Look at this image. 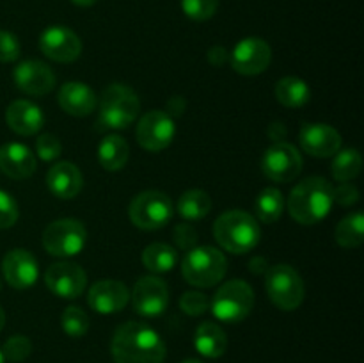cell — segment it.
Wrapping results in <instances>:
<instances>
[{
	"label": "cell",
	"instance_id": "cell-1",
	"mask_svg": "<svg viewBox=\"0 0 364 363\" xmlns=\"http://www.w3.org/2000/svg\"><path fill=\"white\" fill-rule=\"evenodd\" d=\"M110 351L116 363H162L167 352L162 337L153 327L134 320L117 327Z\"/></svg>",
	"mask_w": 364,
	"mask_h": 363
},
{
	"label": "cell",
	"instance_id": "cell-2",
	"mask_svg": "<svg viewBox=\"0 0 364 363\" xmlns=\"http://www.w3.org/2000/svg\"><path fill=\"white\" fill-rule=\"evenodd\" d=\"M333 185L322 177H309L299 182L288 198V212L304 226H313L329 216L333 209Z\"/></svg>",
	"mask_w": 364,
	"mask_h": 363
},
{
	"label": "cell",
	"instance_id": "cell-3",
	"mask_svg": "<svg viewBox=\"0 0 364 363\" xmlns=\"http://www.w3.org/2000/svg\"><path fill=\"white\" fill-rule=\"evenodd\" d=\"M213 237L219 246L235 255H245L259 244L262 228L255 216L244 210H228L217 217Z\"/></svg>",
	"mask_w": 364,
	"mask_h": 363
},
{
	"label": "cell",
	"instance_id": "cell-4",
	"mask_svg": "<svg viewBox=\"0 0 364 363\" xmlns=\"http://www.w3.org/2000/svg\"><path fill=\"white\" fill-rule=\"evenodd\" d=\"M228 260L220 249L213 246H198L188 249L181 260V274L187 283L199 288L215 287L226 276Z\"/></svg>",
	"mask_w": 364,
	"mask_h": 363
},
{
	"label": "cell",
	"instance_id": "cell-5",
	"mask_svg": "<svg viewBox=\"0 0 364 363\" xmlns=\"http://www.w3.org/2000/svg\"><path fill=\"white\" fill-rule=\"evenodd\" d=\"M141 102L137 93L124 84H110L103 89L100 100V125L121 130L137 120Z\"/></svg>",
	"mask_w": 364,
	"mask_h": 363
},
{
	"label": "cell",
	"instance_id": "cell-6",
	"mask_svg": "<svg viewBox=\"0 0 364 363\" xmlns=\"http://www.w3.org/2000/svg\"><path fill=\"white\" fill-rule=\"evenodd\" d=\"M265 288L270 301L284 312H294L304 301V281L301 274L288 263H277L267 269Z\"/></svg>",
	"mask_w": 364,
	"mask_h": 363
},
{
	"label": "cell",
	"instance_id": "cell-7",
	"mask_svg": "<svg viewBox=\"0 0 364 363\" xmlns=\"http://www.w3.org/2000/svg\"><path fill=\"white\" fill-rule=\"evenodd\" d=\"M255 305V292L244 280L226 281L212 299V312L219 320L237 324L251 313Z\"/></svg>",
	"mask_w": 364,
	"mask_h": 363
},
{
	"label": "cell",
	"instance_id": "cell-8",
	"mask_svg": "<svg viewBox=\"0 0 364 363\" xmlns=\"http://www.w3.org/2000/svg\"><path fill=\"white\" fill-rule=\"evenodd\" d=\"M174 206L162 191H144L135 196L128 209L130 221L141 230H160L173 219Z\"/></svg>",
	"mask_w": 364,
	"mask_h": 363
},
{
	"label": "cell",
	"instance_id": "cell-9",
	"mask_svg": "<svg viewBox=\"0 0 364 363\" xmlns=\"http://www.w3.org/2000/svg\"><path fill=\"white\" fill-rule=\"evenodd\" d=\"M87 230L84 223L73 217H64L50 223L43 231V246L53 256H75L84 249Z\"/></svg>",
	"mask_w": 364,
	"mask_h": 363
},
{
	"label": "cell",
	"instance_id": "cell-10",
	"mask_svg": "<svg viewBox=\"0 0 364 363\" xmlns=\"http://www.w3.org/2000/svg\"><path fill=\"white\" fill-rule=\"evenodd\" d=\"M302 155L290 142H274L263 153L262 171L267 178L279 184L294 182L302 171Z\"/></svg>",
	"mask_w": 364,
	"mask_h": 363
},
{
	"label": "cell",
	"instance_id": "cell-11",
	"mask_svg": "<svg viewBox=\"0 0 364 363\" xmlns=\"http://www.w3.org/2000/svg\"><path fill=\"white\" fill-rule=\"evenodd\" d=\"M137 142L148 152H162L173 142L176 135L174 120L166 110H149L139 120Z\"/></svg>",
	"mask_w": 364,
	"mask_h": 363
},
{
	"label": "cell",
	"instance_id": "cell-12",
	"mask_svg": "<svg viewBox=\"0 0 364 363\" xmlns=\"http://www.w3.org/2000/svg\"><path fill=\"white\" fill-rule=\"evenodd\" d=\"M272 60L270 45L262 38H244L230 53V64L237 73L255 77L263 73Z\"/></svg>",
	"mask_w": 364,
	"mask_h": 363
},
{
	"label": "cell",
	"instance_id": "cell-13",
	"mask_svg": "<svg viewBox=\"0 0 364 363\" xmlns=\"http://www.w3.org/2000/svg\"><path fill=\"white\" fill-rule=\"evenodd\" d=\"M45 283L57 298L77 299L87 287V274L78 263L57 262L46 269Z\"/></svg>",
	"mask_w": 364,
	"mask_h": 363
},
{
	"label": "cell",
	"instance_id": "cell-14",
	"mask_svg": "<svg viewBox=\"0 0 364 363\" xmlns=\"http://www.w3.org/2000/svg\"><path fill=\"white\" fill-rule=\"evenodd\" d=\"M130 299L139 315L159 317L169 305V288L159 276H144L135 283Z\"/></svg>",
	"mask_w": 364,
	"mask_h": 363
},
{
	"label": "cell",
	"instance_id": "cell-15",
	"mask_svg": "<svg viewBox=\"0 0 364 363\" xmlns=\"http://www.w3.org/2000/svg\"><path fill=\"white\" fill-rule=\"evenodd\" d=\"M39 48L55 63H73L82 53V41L71 28L52 25L39 36Z\"/></svg>",
	"mask_w": 364,
	"mask_h": 363
},
{
	"label": "cell",
	"instance_id": "cell-16",
	"mask_svg": "<svg viewBox=\"0 0 364 363\" xmlns=\"http://www.w3.org/2000/svg\"><path fill=\"white\" fill-rule=\"evenodd\" d=\"M13 80L20 91L31 96H45L55 88V73L52 68L36 59L18 64L13 71Z\"/></svg>",
	"mask_w": 364,
	"mask_h": 363
},
{
	"label": "cell",
	"instance_id": "cell-17",
	"mask_svg": "<svg viewBox=\"0 0 364 363\" xmlns=\"http://www.w3.org/2000/svg\"><path fill=\"white\" fill-rule=\"evenodd\" d=\"M4 280L13 288L23 290L32 287L39 276V263L28 249H11L2 260Z\"/></svg>",
	"mask_w": 364,
	"mask_h": 363
},
{
	"label": "cell",
	"instance_id": "cell-18",
	"mask_svg": "<svg viewBox=\"0 0 364 363\" xmlns=\"http://www.w3.org/2000/svg\"><path fill=\"white\" fill-rule=\"evenodd\" d=\"M302 149L311 157L327 159L341 149V135L327 123H306L299 134Z\"/></svg>",
	"mask_w": 364,
	"mask_h": 363
},
{
	"label": "cell",
	"instance_id": "cell-19",
	"mask_svg": "<svg viewBox=\"0 0 364 363\" xmlns=\"http://www.w3.org/2000/svg\"><path fill=\"white\" fill-rule=\"evenodd\" d=\"M128 301H130V292L127 285L117 280H100L89 288V306L102 315L121 312Z\"/></svg>",
	"mask_w": 364,
	"mask_h": 363
},
{
	"label": "cell",
	"instance_id": "cell-20",
	"mask_svg": "<svg viewBox=\"0 0 364 363\" xmlns=\"http://www.w3.org/2000/svg\"><path fill=\"white\" fill-rule=\"evenodd\" d=\"M0 171L13 180L31 178L36 171V155L21 142L0 146Z\"/></svg>",
	"mask_w": 364,
	"mask_h": 363
},
{
	"label": "cell",
	"instance_id": "cell-21",
	"mask_svg": "<svg viewBox=\"0 0 364 363\" xmlns=\"http://www.w3.org/2000/svg\"><path fill=\"white\" fill-rule=\"evenodd\" d=\"M48 191L59 199H73L84 187V177L73 162H57L46 173Z\"/></svg>",
	"mask_w": 364,
	"mask_h": 363
},
{
	"label": "cell",
	"instance_id": "cell-22",
	"mask_svg": "<svg viewBox=\"0 0 364 363\" xmlns=\"http://www.w3.org/2000/svg\"><path fill=\"white\" fill-rule=\"evenodd\" d=\"M6 123L18 135H34L45 125V114L28 100H16L6 109Z\"/></svg>",
	"mask_w": 364,
	"mask_h": 363
},
{
	"label": "cell",
	"instance_id": "cell-23",
	"mask_svg": "<svg viewBox=\"0 0 364 363\" xmlns=\"http://www.w3.org/2000/svg\"><path fill=\"white\" fill-rule=\"evenodd\" d=\"M57 100H59L60 109L75 117H85L92 114V110L96 109V103H98L95 91L87 84L77 80L66 82L59 89Z\"/></svg>",
	"mask_w": 364,
	"mask_h": 363
},
{
	"label": "cell",
	"instance_id": "cell-24",
	"mask_svg": "<svg viewBox=\"0 0 364 363\" xmlns=\"http://www.w3.org/2000/svg\"><path fill=\"white\" fill-rule=\"evenodd\" d=\"M194 345L205 358H220L228 349V337L223 327L215 322H201L196 330Z\"/></svg>",
	"mask_w": 364,
	"mask_h": 363
},
{
	"label": "cell",
	"instance_id": "cell-25",
	"mask_svg": "<svg viewBox=\"0 0 364 363\" xmlns=\"http://www.w3.org/2000/svg\"><path fill=\"white\" fill-rule=\"evenodd\" d=\"M130 148L121 135H107L98 146V160L107 171H119L127 166Z\"/></svg>",
	"mask_w": 364,
	"mask_h": 363
},
{
	"label": "cell",
	"instance_id": "cell-26",
	"mask_svg": "<svg viewBox=\"0 0 364 363\" xmlns=\"http://www.w3.org/2000/svg\"><path fill=\"white\" fill-rule=\"evenodd\" d=\"M276 98L281 105L290 107V109H299L309 102L311 89L302 78L299 77H284L276 84Z\"/></svg>",
	"mask_w": 364,
	"mask_h": 363
},
{
	"label": "cell",
	"instance_id": "cell-27",
	"mask_svg": "<svg viewBox=\"0 0 364 363\" xmlns=\"http://www.w3.org/2000/svg\"><path fill=\"white\" fill-rule=\"evenodd\" d=\"M142 263L151 273H169L176 267L178 253L166 242H153L142 251Z\"/></svg>",
	"mask_w": 364,
	"mask_h": 363
},
{
	"label": "cell",
	"instance_id": "cell-28",
	"mask_svg": "<svg viewBox=\"0 0 364 363\" xmlns=\"http://www.w3.org/2000/svg\"><path fill=\"white\" fill-rule=\"evenodd\" d=\"M212 210V199L208 192L201 189H191L185 191L178 199V214L185 221H199L206 217Z\"/></svg>",
	"mask_w": 364,
	"mask_h": 363
},
{
	"label": "cell",
	"instance_id": "cell-29",
	"mask_svg": "<svg viewBox=\"0 0 364 363\" xmlns=\"http://www.w3.org/2000/svg\"><path fill=\"white\" fill-rule=\"evenodd\" d=\"M284 199L279 189L267 187L258 194L255 203V214L258 223L272 224L283 216Z\"/></svg>",
	"mask_w": 364,
	"mask_h": 363
},
{
	"label": "cell",
	"instance_id": "cell-30",
	"mask_svg": "<svg viewBox=\"0 0 364 363\" xmlns=\"http://www.w3.org/2000/svg\"><path fill=\"white\" fill-rule=\"evenodd\" d=\"M334 237L341 248L354 249L364 242V216L361 212H352L338 223Z\"/></svg>",
	"mask_w": 364,
	"mask_h": 363
},
{
	"label": "cell",
	"instance_id": "cell-31",
	"mask_svg": "<svg viewBox=\"0 0 364 363\" xmlns=\"http://www.w3.org/2000/svg\"><path fill=\"white\" fill-rule=\"evenodd\" d=\"M361 169H363V157L355 148L340 149V152L334 155L333 166H331L333 177L336 178L338 182L354 180L355 177H359Z\"/></svg>",
	"mask_w": 364,
	"mask_h": 363
},
{
	"label": "cell",
	"instance_id": "cell-32",
	"mask_svg": "<svg viewBox=\"0 0 364 363\" xmlns=\"http://www.w3.org/2000/svg\"><path fill=\"white\" fill-rule=\"evenodd\" d=\"M60 326L66 335H70L71 338H82L89 331L91 326V320L89 315L78 306H68L63 312L60 317Z\"/></svg>",
	"mask_w": 364,
	"mask_h": 363
},
{
	"label": "cell",
	"instance_id": "cell-33",
	"mask_svg": "<svg viewBox=\"0 0 364 363\" xmlns=\"http://www.w3.org/2000/svg\"><path fill=\"white\" fill-rule=\"evenodd\" d=\"M219 0H181V9L191 20L205 21L215 14Z\"/></svg>",
	"mask_w": 364,
	"mask_h": 363
},
{
	"label": "cell",
	"instance_id": "cell-34",
	"mask_svg": "<svg viewBox=\"0 0 364 363\" xmlns=\"http://www.w3.org/2000/svg\"><path fill=\"white\" fill-rule=\"evenodd\" d=\"M32 352V342L23 335H14L4 344L2 354L4 358L13 363H20L27 359Z\"/></svg>",
	"mask_w": 364,
	"mask_h": 363
},
{
	"label": "cell",
	"instance_id": "cell-35",
	"mask_svg": "<svg viewBox=\"0 0 364 363\" xmlns=\"http://www.w3.org/2000/svg\"><path fill=\"white\" fill-rule=\"evenodd\" d=\"M36 152L38 157L45 162H52V160L59 159L60 153H63V144H60L59 137L53 134H43L39 135L38 141H36Z\"/></svg>",
	"mask_w": 364,
	"mask_h": 363
},
{
	"label": "cell",
	"instance_id": "cell-36",
	"mask_svg": "<svg viewBox=\"0 0 364 363\" xmlns=\"http://www.w3.org/2000/svg\"><path fill=\"white\" fill-rule=\"evenodd\" d=\"M180 308L183 310L187 315L191 317H199L210 308V301L203 292L188 290L181 295L180 299Z\"/></svg>",
	"mask_w": 364,
	"mask_h": 363
},
{
	"label": "cell",
	"instance_id": "cell-37",
	"mask_svg": "<svg viewBox=\"0 0 364 363\" xmlns=\"http://www.w3.org/2000/svg\"><path fill=\"white\" fill-rule=\"evenodd\" d=\"M18 216H20L18 203L14 201V198L9 192L0 189V230H7V228L14 226Z\"/></svg>",
	"mask_w": 364,
	"mask_h": 363
},
{
	"label": "cell",
	"instance_id": "cell-38",
	"mask_svg": "<svg viewBox=\"0 0 364 363\" xmlns=\"http://www.w3.org/2000/svg\"><path fill=\"white\" fill-rule=\"evenodd\" d=\"M20 53L21 46L16 36L9 31H0V63H14Z\"/></svg>",
	"mask_w": 364,
	"mask_h": 363
},
{
	"label": "cell",
	"instance_id": "cell-39",
	"mask_svg": "<svg viewBox=\"0 0 364 363\" xmlns=\"http://www.w3.org/2000/svg\"><path fill=\"white\" fill-rule=\"evenodd\" d=\"M173 237H174V242H176L181 249L188 251V249L196 248V242H198V231H196V228L192 226L191 223H181L174 226Z\"/></svg>",
	"mask_w": 364,
	"mask_h": 363
},
{
	"label": "cell",
	"instance_id": "cell-40",
	"mask_svg": "<svg viewBox=\"0 0 364 363\" xmlns=\"http://www.w3.org/2000/svg\"><path fill=\"white\" fill-rule=\"evenodd\" d=\"M333 198L334 201L340 203L343 206L355 205L359 201V191L354 184H348V182H341L338 187H333Z\"/></svg>",
	"mask_w": 364,
	"mask_h": 363
},
{
	"label": "cell",
	"instance_id": "cell-41",
	"mask_svg": "<svg viewBox=\"0 0 364 363\" xmlns=\"http://www.w3.org/2000/svg\"><path fill=\"white\" fill-rule=\"evenodd\" d=\"M206 59H208V63L212 64V66L220 68L223 64L230 63V52H228L224 46L215 45L208 50V53H206Z\"/></svg>",
	"mask_w": 364,
	"mask_h": 363
},
{
	"label": "cell",
	"instance_id": "cell-42",
	"mask_svg": "<svg viewBox=\"0 0 364 363\" xmlns=\"http://www.w3.org/2000/svg\"><path fill=\"white\" fill-rule=\"evenodd\" d=\"M187 109V100L183 96H171L169 102H167V110L166 112L169 114L171 117L173 116H181Z\"/></svg>",
	"mask_w": 364,
	"mask_h": 363
},
{
	"label": "cell",
	"instance_id": "cell-43",
	"mask_svg": "<svg viewBox=\"0 0 364 363\" xmlns=\"http://www.w3.org/2000/svg\"><path fill=\"white\" fill-rule=\"evenodd\" d=\"M267 134H269V137L272 139L274 142H283L284 139H287L288 130L287 127H284V123H281V121H274V123L267 128Z\"/></svg>",
	"mask_w": 364,
	"mask_h": 363
},
{
	"label": "cell",
	"instance_id": "cell-44",
	"mask_svg": "<svg viewBox=\"0 0 364 363\" xmlns=\"http://www.w3.org/2000/svg\"><path fill=\"white\" fill-rule=\"evenodd\" d=\"M249 269H251L255 274H263L267 269H269V267H267V260L259 258V256L258 258H252L251 262H249Z\"/></svg>",
	"mask_w": 364,
	"mask_h": 363
},
{
	"label": "cell",
	"instance_id": "cell-45",
	"mask_svg": "<svg viewBox=\"0 0 364 363\" xmlns=\"http://www.w3.org/2000/svg\"><path fill=\"white\" fill-rule=\"evenodd\" d=\"M71 2L78 7H91V6H95L98 0H71Z\"/></svg>",
	"mask_w": 364,
	"mask_h": 363
},
{
	"label": "cell",
	"instance_id": "cell-46",
	"mask_svg": "<svg viewBox=\"0 0 364 363\" xmlns=\"http://www.w3.org/2000/svg\"><path fill=\"white\" fill-rule=\"evenodd\" d=\"M4 324H6V312H4V308L0 306V331H2Z\"/></svg>",
	"mask_w": 364,
	"mask_h": 363
},
{
	"label": "cell",
	"instance_id": "cell-47",
	"mask_svg": "<svg viewBox=\"0 0 364 363\" xmlns=\"http://www.w3.org/2000/svg\"><path fill=\"white\" fill-rule=\"evenodd\" d=\"M181 363H205V362H201V359H196V358H187V359H183Z\"/></svg>",
	"mask_w": 364,
	"mask_h": 363
},
{
	"label": "cell",
	"instance_id": "cell-48",
	"mask_svg": "<svg viewBox=\"0 0 364 363\" xmlns=\"http://www.w3.org/2000/svg\"><path fill=\"white\" fill-rule=\"evenodd\" d=\"M0 363H6V358H4L2 354V349H0Z\"/></svg>",
	"mask_w": 364,
	"mask_h": 363
}]
</instances>
